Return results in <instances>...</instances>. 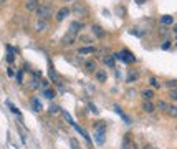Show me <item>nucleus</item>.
<instances>
[{
  "instance_id": "1",
  "label": "nucleus",
  "mask_w": 177,
  "mask_h": 149,
  "mask_svg": "<svg viewBox=\"0 0 177 149\" xmlns=\"http://www.w3.org/2000/svg\"><path fill=\"white\" fill-rule=\"evenodd\" d=\"M104 141H106V123L99 121L96 123V128H94V142L103 146Z\"/></svg>"
},
{
  "instance_id": "2",
  "label": "nucleus",
  "mask_w": 177,
  "mask_h": 149,
  "mask_svg": "<svg viewBox=\"0 0 177 149\" xmlns=\"http://www.w3.org/2000/svg\"><path fill=\"white\" fill-rule=\"evenodd\" d=\"M113 56H114V60H121L124 63H132V61H136V56L129 50H123V51H119V53H114Z\"/></svg>"
},
{
  "instance_id": "3",
  "label": "nucleus",
  "mask_w": 177,
  "mask_h": 149,
  "mask_svg": "<svg viewBox=\"0 0 177 149\" xmlns=\"http://www.w3.org/2000/svg\"><path fill=\"white\" fill-rule=\"evenodd\" d=\"M37 17H38V20H48V18L51 17V7L50 5H38L37 8Z\"/></svg>"
},
{
  "instance_id": "4",
  "label": "nucleus",
  "mask_w": 177,
  "mask_h": 149,
  "mask_svg": "<svg viewBox=\"0 0 177 149\" xmlns=\"http://www.w3.org/2000/svg\"><path fill=\"white\" fill-rule=\"evenodd\" d=\"M75 38H76V33L70 30V32L65 35V38H63V45H73Z\"/></svg>"
},
{
  "instance_id": "5",
  "label": "nucleus",
  "mask_w": 177,
  "mask_h": 149,
  "mask_svg": "<svg viewBox=\"0 0 177 149\" xmlns=\"http://www.w3.org/2000/svg\"><path fill=\"white\" fill-rule=\"evenodd\" d=\"M68 13H70V8L68 7H63V8H60L58 13H56V20L61 22V20H65L66 17H68Z\"/></svg>"
},
{
  "instance_id": "6",
  "label": "nucleus",
  "mask_w": 177,
  "mask_h": 149,
  "mask_svg": "<svg viewBox=\"0 0 177 149\" xmlns=\"http://www.w3.org/2000/svg\"><path fill=\"white\" fill-rule=\"evenodd\" d=\"M30 103H32V108H33V111H37V113H40L41 109H43V104H41V101L38 98H32L30 99Z\"/></svg>"
},
{
  "instance_id": "7",
  "label": "nucleus",
  "mask_w": 177,
  "mask_h": 149,
  "mask_svg": "<svg viewBox=\"0 0 177 149\" xmlns=\"http://www.w3.org/2000/svg\"><path fill=\"white\" fill-rule=\"evenodd\" d=\"M91 30H93V33H94V35H96L98 38H104V37H106V32H104L99 25H93Z\"/></svg>"
},
{
  "instance_id": "8",
  "label": "nucleus",
  "mask_w": 177,
  "mask_h": 149,
  "mask_svg": "<svg viewBox=\"0 0 177 149\" xmlns=\"http://www.w3.org/2000/svg\"><path fill=\"white\" fill-rule=\"evenodd\" d=\"M46 27H48V22H45V20H38V22H37V25H35V30H37V32H45V30H46Z\"/></svg>"
},
{
  "instance_id": "9",
  "label": "nucleus",
  "mask_w": 177,
  "mask_h": 149,
  "mask_svg": "<svg viewBox=\"0 0 177 149\" xmlns=\"http://www.w3.org/2000/svg\"><path fill=\"white\" fill-rule=\"evenodd\" d=\"M25 8L27 10H37L38 8V0H27Z\"/></svg>"
},
{
  "instance_id": "10",
  "label": "nucleus",
  "mask_w": 177,
  "mask_h": 149,
  "mask_svg": "<svg viewBox=\"0 0 177 149\" xmlns=\"http://www.w3.org/2000/svg\"><path fill=\"white\" fill-rule=\"evenodd\" d=\"M84 70L86 71H96V61H94V60H88L84 63Z\"/></svg>"
},
{
  "instance_id": "11",
  "label": "nucleus",
  "mask_w": 177,
  "mask_h": 149,
  "mask_svg": "<svg viewBox=\"0 0 177 149\" xmlns=\"http://www.w3.org/2000/svg\"><path fill=\"white\" fill-rule=\"evenodd\" d=\"M141 94H142V98H144L146 101H151V99L154 98V91H152V90H144Z\"/></svg>"
},
{
  "instance_id": "12",
  "label": "nucleus",
  "mask_w": 177,
  "mask_h": 149,
  "mask_svg": "<svg viewBox=\"0 0 177 149\" xmlns=\"http://www.w3.org/2000/svg\"><path fill=\"white\" fill-rule=\"evenodd\" d=\"M142 111L144 113H152L154 111V104H152L151 101H146L144 104H142Z\"/></svg>"
},
{
  "instance_id": "13",
  "label": "nucleus",
  "mask_w": 177,
  "mask_h": 149,
  "mask_svg": "<svg viewBox=\"0 0 177 149\" xmlns=\"http://www.w3.org/2000/svg\"><path fill=\"white\" fill-rule=\"evenodd\" d=\"M88 53H94V46H81L80 48V55H88Z\"/></svg>"
},
{
  "instance_id": "14",
  "label": "nucleus",
  "mask_w": 177,
  "mask_h": 149,
  "mask_svg": "<svg viewBox=\"0 0 177 149\" xmlns=\"http://www.w3.org/2000/svg\"><path fill=\"white\" fill-rule=\"evenodd\" d=\"M114 109H116V113H118V114H119V116H121V118H123V119H124V121H126L127 124H129V123H131V118H129V116H126V114H124V113H123V109H121V108H119V106H114Z\"/></svg>"
},
{
  "instance_id": "15",
  "label": "nucleus",
  "mask_w": 177,
  "mask_h": 149,
  "mask_svg": "<svg viewBox=\"0 0 177 149\" xmlns=\"http://www.w3.org/2000/svg\"><path fill=\"white\" fill-rule=\"evenodd\" d=\"M161 23L162 25H171V23H174V18L171 15H164V17H161Z\"/></svg>"
},
{
  "instance_id": "16",
  "label": "nucleus",
  "mask_w": 177,
  "mask_h": 149,
  "mask_svg": "<svg viewBox=\"0 0 177 149\" xmlns=\"http://www.w3.org/2000/svg\"><path fill=\"white\" fill-rule=\"evenodd\" d=\"M166 111H167V114H169V116H172V118H177V106H171V104H169Z\"/></svg>"
},
{
  "instance_id": "17",
  "label": "nucleus",
  "mask_w": 177,
  "mask_h": 149,
  "mask_svg": "<svg viewBox=\"0 0 177 149\" xmlns=\"http://www.w3.org/2000/svg\"><path fill=\"white\" fill-rule=\"evenodd\" d=\"M83 28V23H80V22H73L71 23V27H70V30L71 32H75V33H78V30H81Z\"/></svg>"
},
{
  "instance_id": "18",
  "label": "nucleus",
  "mask_w": 177,
  "mask_h": 149,
  "mask_svg": "<svg viewBox=\"0 0 177 149\" xmlns=\"http://www.w3.org/2000/svg\"><path fill=\"white\" fill-rule=\"evenodd\" d=\"M96 80L101 81V83H103V81H106V73H104L103 70H96Z\"/></svg>"
},
{
  "instance_id": "19",
  "label": "nucleus",
  "mask_w": 177,
  "mask_h": 149,
  "mask_svg": "<svg viewBox=\"0 0 177 149\" xmlns=\"http://www.w3.org/2000/svg\"><path fill=\"white\" fill-rule=\"evenodd\" d=\"M129 146H131V134H126L123 141V149H129Z\"/></svg>"
},
{
  "instance_id": "20",
  "label": "nucleus",
  "mask_w": 177,
  "mask_h": 149,
  "mask_svg": "<svg viewBox=\"0 0 177 149\" xmlns=\"http://www.w3.org/2000/svg\"><path fill=\"white\" fill-rule=\"evenodd\" d=\"M137 78H139V73H137V71H131L127 76V83H132V81L137 80Z\"/></svg>"
},
{
  "instance_id": "21",
  "label": "nucleus",
  "mask_w": 177,
  "mask_h": 149,
  "mask_svg": "<svg viewBox=\"0 0 177 149\" xmlns=\"http://www.w3.org/2000/svg\"><path fill=\"white\" fill-rule=\"evenodd\" d=\"M75 12H76V13H80V12L86 13V12H88V8H86L83 3H81V5H80V3H76V5H75Z\"/></svg>"
},
{
  "instance_id": "22",
  "label": "nucleus",
  "mask_w": 177,
  "mask_h": 149,
  "mask_svg": "<svg viewBox=\"0 0 177 149\" xmlns=\"http://www.w3.org/2000/svg\"><path fill=\"white\" fill-rule=\"evenodd\" d=\"M43 94H45V98H48V99H53V96H55V93H53L50 88H45V90H43Z\"/></svg>"
},
{
  "instance_id": "23",
  "label": "nucleus",
  "mask_w": 177,
  "mask_h": 149,
  "mask_svg": "<svg viewBox=\"0 0 177 149\" xmlns=\"http://www.w3.org/2000/svg\"><path fill=\"white\" fill-rule=\"evenodd\" d=\"M104 63L113 68V66H114V56H113V55H111V56H106V58H104Z\"/></svg>"
},
{
  "instance_id": "24",
  "label": "nucleus",
  "mask_w": 177,
  "mask_h": 149,
  "mask_svg": "<svg viewBox=\"0 0 177 149\" xmlns=\"http://www.w3.org/2000/svg\"><path fill=\"white\" fill-rule=\"evenodd\" d=\"M7 104H8V108H10V111H12L13 114H18V116H20V111H18V108H17V106H13L10 101H7Z\"/></svg>"
},
{
  "instance_id": "25",
  "label": "nucleus",
  "mask_w": 177,
  "mask_h": 149,
  "mask_svg": "<svg viewBox=\"0 0 177 149\" xmlns=\"http://www.w3.org/2000/svg\"><path fill=\"white\" fill-rule=\"evenodd\" d=\"M167 106H169V104H167L166 101H159V103H157V108H159L161 111H166V109H167Z\"/></svg>"
},
{
  "instance_id": "26",
  "label": "nucleus",
  "mask_w": 177,
  "mask_h": 149,
  "mask_svg": "<svg viewBox=\"0 0 177 149\" xmlns=\"http://www.w3.org/2000/svg\"><path fill=\"white\" fill-rule=\"evenodd\" d=\"M60 111V106H56V104H51V106H50V113H58Z\"/></svg>"
},
{
  "instance_id": "27",
  "label": "nucleus",
  "mask_w": 177,
  "mask_h": 149,
  "mask_svg": "<svg viewBox=\"0 0 177 149\" xmlns=\"http://www.w3.org/2000/svg\"><path fill=\"white\" fill-rule=\"evenodd\" d=\"M151 85L154 86V88H159V86H161V83L157 81V78H151Z\"/></svg>"
},
{
  "instance_id": "28",
  "label": "nucleus",
  "mask_w": 177,
  "mask_h": 149,
  "mask_svg": "<svg viewBox=\"0 0 177 149\" xmlns=\"http://www.w3.org/2000/svg\"><path fill=\"white\" fill-rule=\"evenodd\" d=\"M171 98L174 99V101H177V88H174V90L171 91Z\"/></svg>"
},
{
  "instance_id": "29",
  "label": "nucleus",
  "mask_w": 177,
  "mask_h": 149,
  "mask_svg": "<svg viewBox=\"0 0 177 149\" xmlns=\"http://www.w3.org/2000/svg\"><path fill=\"white\" fill-rule=\"evenodd\" d=\"M169 46H171V42H169V40H166L164 43H162V50H167Z\"/></svg>"
},
{
  "instance_id": "30",
  "label": "nucleus",
  "mask_w": 177,
  "mask_h": 149,
  "mask_svg": "<svg viewBox=\"0 0 177 149\" xmlns=\"http://www.w3.org/2000/svg\"><path fill=\"white\" fill-rule=\"evenodd\" d=\"M167 86H169V88H172V86H174V88H177V81L174 80V81H167Z\"/></svg>"
},
{
  "instance_id": "31",
  "label": "nucleus",
  "mask_w": 177,
  "mask_h": 149,
  "mask_svg": "<svg viewBox=\"0 0 177 149\" xmlns=\"http://www.w3.org/2000/svg\"><path fill=\"white\" fill-rule=\"evenodd\" d=\"M17 80H18V83H22V81H23V73H22V71H18V73H17Z\"/></svg>"
},
{
  "instance_id": "32",
  "label": "nucleus",
  "mask_w": 177,
  "mask_h": 149,
  "mask_svg": "<svg viewBox=\"0 0 177 149\" xmlns=\"http://www.w3.org/2000/svg\"><path fill=\"white\" fill-rule=\"evenodd\" d=\"M70 142H71V146H73V149H80V146H78V142H76L75 139H70Z\"/></svg>"
},
{
  "instance_id": "33",
  "label": "nucleus",
  "mask_w": 177,
  "mask_h": 149,
  "mask_svg": "<svg viewBox=\"0 0 177 149\" xmlns=\"http://www.w3.org/2000/svg\"><path fill=\"white\" fill-rule=\"evenodd\" d=\"M13 60H15V58H13V55H12V53H8V55H7V61H8V63H12Z\"/></svg>"
},
{
  "instance_id": "34",
  "label": "nucleus",
  "mask_w": 177,
  "mask_h": 149,
  "mask_svg": "<svg viewBox=\"0 0 177 149\" xmlns=\"http://www.w3.org/2000/svg\"><path fill=\"white\" fill-rule=\"evenodd\" d=\"M7 75H8V76H15V73H13V70H12V68H8V71H7Z\"/></svg>"
},
{
  "instance_id": "35",
  "label": "nucleus",
  "mask_w": 177,
  "mask_h": 149,
  "mask_svg": "<svg viewBox=\"0 0 177 149\" xmlns=\"http://www.w3.org/2000/svg\"><path fill=\"white\" fill-rule=\"evenodd\" d=\"M89 109H91L93 113H98V109H96V106H93V104H89Z\"/></svg>"
},
{
  "instance_id": "36",
  "label": "nucleus",
  "mask_w": 177,
  "mask_h": 149,
  "mask_svg": "<svg viewBox=\"0 0 177 149\" xmlns=\"http://www.w3.org/2000/svg\"><path fill=\"white\" fill-rule=\"evenodd\" d=\"M137 3H139V5H142V3H146V0H136Z\"/></svg>"
},
{
  "instance_id": "37",
  "label": "nucleus",
  "mask_w": 177,
  "mask_h": 149,
  "mask_svg": "<svg viewBox=\"0 0 177 149\" xmlns=\"http://www.w3.org/2000/svg\"><path fill=\"white\" fill-rule=\"evenodd\" d=\"M7 2V0H0V3H5Z\"/></svg>"
},
{
  "instance_id": "38",
  "label": "nucleus",
  "mask_w": 177,
  "mask_h": 149,
  "mask_svg": "<svg viewBox=\"0 0 177 149\" xmlns=\"http://www.w3.org/2000/svg\"><path fill=\"white\" fill-rule=\"evenodd\" d=\"M174 32H175V33H177V25H175V27H174Z\"/></svg>"
},
{
  "instance_id": "39",
  "label": "nucleus",
  "mask_w": 177,
  "mask_h": 149,
  "mask_svg": "<svg viewBox=\"0 0 177 149\" xmlns=\"http://www.w3.org/2000/svg\"><path fill=\"white\" fill-rule=\"evenodd\" d=\"M149 149H152V147H149Z\"/></svg>"
}]
</instances>
